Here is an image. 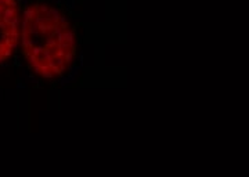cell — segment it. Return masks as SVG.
<instances>
[{
  "instance_id": "1",
  "label": "cell",
  "mask_w": 249,
  "mask_h": 177,
  "mask_svg": "<svg viewBox=\"0 0 249 177\" xmlns=\"http://www.w3.org/2000/svg\"><path fill=\"white\" fill-rule=\"evenodd\" d=\"M22 54L39 79L70 75L78 60V25L62 4L31 0L25 6Z\"/></svg>"
},
{
  "instance_id": "2",
  "label": "cell",
  "mask_w": 249,
  "mask_h": 177,
  "mask_svg": "<svg viewBox=\"0 0 249 177\" xmlns=\"http://www.w3.org/2000/svg\"><path fill=\"white\" fill-rule=\"evenodd\" d=\"M19 34L17 0H0V62L13 54Z\"/></svg>"
}]
</instances>
